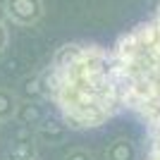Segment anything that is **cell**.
I'll return each mask as SVG.
<instances>
[{
    "instance_id": "cell-2",
    "label": "cell",
    "mask_w": 160,
    "mask_h": 160,
    "mask_svg": "<svg viewBox=\"0 0 160 160\" xmlns=\"http://www.w3.org/2000/svg\"><path fill=\"white\" fill-rule=\"evenodd\" d=\"M120 110L143 127V160H160V2L110 50Z\"/></svg>"
},
{
    "instance_id": "cell-3",
    "label": "cell",
    "mask_w": 160,
    "mask_h": 160,
    "mask_svg": "<svg viewBox=\"0 0 160 160\" xmlns=\"http://www.w3.org/2000/svg\"><path fill=\"white\" fill-rule=\"evenodd\" d=\"M5 14L12 24L33 27L43 17V0H5Z\"/></svg>"
},
{
    "instance_id": "cell-4",
    "label": "cell",
    "mask_w": 160,
    "mask_h": 160,
    "mask_svg": "<svg viewBox=\"0 0 160 160\" xmlns=\"http://www.w3.org/2000/svg\"><path fill=\"white\" fill-rule=\"evenodd\" d=\"M69 129L62 124V120H50V117H43V120L36 124V141L41 143H62L67 139Z\"/></svg>"
},
{
    "instance_id": "cell-9",
    "label": "cell",
    "mask_w": 160,
    "mask_h": 160,
    "mask_svg": "<svg viewBox=\"0 0 160 160\" xmlns=\"http://www.w3.org/2000/svg\"><path fill=\"white\" fill-rule=\"evenodd\" d=\"M65 160H93V155L88 153L86 148H74L65 155Z\"/></svg>"
},
{
    "instance_id": "cell-5",
    "label": "cell",
    "mask_w": 160,
    "mask_h": 160,
    "mask_svg": "<svg viewBox=\"0 0 160 160\" xmlns=\"http://www.w3.org/2000/svg\"><path fill=\"white\" fill-rule=\"evenodd\" d=\"M139 158V148L132 139L120 136L105 148V160H136Z\"/></svg>"
},
{
    "instance_id": "cell-1",
    "label": "cell",
    "mask_w": 160,
    "mask_h": 160,
    "mask_svg": "<svg viewBox=\"0 0 160 160\" xmlns=\"http://www.w3.org/2000/svg\"><path fill=\"white\" fill-rule=\"evenodd\" d=\"M41 77L46 98L69 132L98 129L120 112L112 58L98 43L60 46Z\"/></svg>"
},
{
    "instance_id": "cell-8",
    "label": "cell",
    "mask_w": 160,
    "mask_h": 160,
    "mask_svg": "<svg viewBox=\"0 0 160 160\" xmlns=\"http://www.w3.org/2000/svg\"><path fill=\"white\" fill-rule=\"evenodd\" d=\"M14 117H19L22 124H38L43 117H41L38 112V105H33L31 100H27V103H19L17 105V115Z\"/></svg>"
},
{
    "instance_id": "cell-7",
    "label": "cell",
    "mask_w": 160,
    "mask_h": 160,
    "mask_svg": "<svg viewBox=\"0 0 160 160\" xmlns=\"http://www.w3.org/2000/svg\"><path fill=\"white\" fill-rule=\"evenodd\" d=\"M22 96L27 100H36V98H41V96H46V91H43V77H41V74L27 77V79L22 81Z\"/></svg>"
},
{
    "instance_id": "cell-10",
    "label": "cell",
    "mask_w": 160,
    "mask_h": 160,
    "mask_svg": "<svg viewBox=\"0 0 160 160\" xmlns=\"http://www.w3.org/2000/svg\"><path fill=\"white\" fill-rule=\"evenodd\" d=\"M7 41H10V33H7V27H5V24H0V55L5 53V48H7Z\"/></svg>"
},
{
    "instance_id": "cell-11",
    "label": "cell",
    "mask_w": 160,
    "mask_h": 160,
    "mask_svg": "<svg viewBox=\"0 0 160 160\" xmlns=\"http://www.w3.org/2000/svg\"><path fill=\"white\" fill-rule=\"evenodd\" d=\"M7 22V14H5V7H2V2H0V24H5Z\"/></svg>"
},
{
    "instance_id": "cell-6",
    "label": "cell",
    "mask_w": 160,
    "mask_h": 160,
    "mask_svg": "<svg viewBox=\"0 0 160 160\" xmlns=\"http://www.w3.org/2000/svg\"><path fill=\"white\" fill-rule=\"evenodd\" d=\"M17 105H19L17 96H14L10 88L0 86V124H2V122H10L14 115H17Z\"/></svg>"
}]
</instances>
